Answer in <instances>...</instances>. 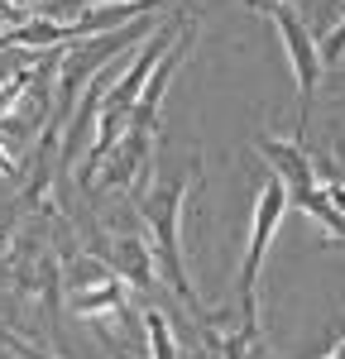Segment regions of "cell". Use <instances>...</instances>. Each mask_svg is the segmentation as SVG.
Wrapping results in <instances>:
<instances>
[{
	"label": "cell",
	"instance_id": "cell-1",
	"mask_svg": "<svg viewBox=\"0 0 345 359\" xmlns=\"http://www.w3.org/2000/svg\"><path fill=\"white\" fill-rule=\"evenodd\" d=\"M283 182H269L264 196H259V216H255V240H250V254H245V269H240V287H245V306L255 311V278H259V264H264V249L273 240V225L283 216Z\"/></svg>",
	"mask_w": 345,
	"mask_h": 359
},
{
	"label": "cell",
	"instance_id": "cell-2",
	"mask_svg": "<svg viewBox=\"0 0 345 359\" xmlns=\"http://www.w3.org/2000/svg\"><path fill=\"white\" fill-rule=\"evenodd\" d=\"M177 201H182V187L172 182L168 192H163L158 201H154V206H149V221H154V230H158V249H163V259H168V273L177 278V287H187V283H182V249H177V221H172Z\"/></svg>",
	"mask_w": 345,
	"mask_h": 359
},
{
	"label": "cell",
	"instance_id": "cell-3",
	"mask_svg": "<svg viewBox=\"0 0 345 359\" xmlns=\"http://www.w3.org/2000/svg\"><path fill=\"white\" fill-rule=\"evenodd\" d=\"M273 15H278V29H283L292 67H297V91H302V115H307V101H312V86H316V53H312L307 34H302V25L292 15H283V10H273Z\"/></svg>",
	"mask_w": 345,
	"mask_h": 359
},
{
	"label": "cell",
	"instance_id": "cell-4",
	"mask_svg": "<svg viewBox=\"0 0 345 359\" xmlns=\"http://www.w3.org/2000/svg\"><path fill=\"white\" fill-rule=\"evenodd\" d=\"M341 53H345V25L336 29V34H331L326 43H321V57H341Z\"/></svg>",
	"mask_w": 345,
	"mask_h": 359
}]
</instances>
